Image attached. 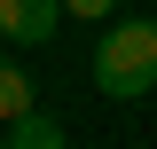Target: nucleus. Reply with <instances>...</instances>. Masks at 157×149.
<instances>
[{"instance_id": "3", "label": "nucleus", "mask_w": 157, "mask_h": 149, "mask_svg": "<svg viewBox=\"0 0 157 149\" xmlns=\"http://www.w3.org/2000/svg\"><path fill=\"white\" fill-rule=\"evenodd\" d=\"M24 110H39V102H32V71L0 55V126H16Z\"/></svg>"}, {"instance_id": "1", "label": "nucleus", "mask_w": 157, "mask_h": 149, "mask_svg": "<svg viewBox=\"0 0 157 149\" xmlns=\"http://www.w3.org/2000/svg\"><path fill=\"white\" fill-rule=\"evenodd\" d=\"M94 86L110 102H141L157 86V16H110L94 47Z\"/></svg>"}, {"instance_id": "5", "label": "nucleus", "mask_w": 157, "mask_h": 149, "mask_svg": "<svg viewBox=\"0 0 157 149\" xmlns=\"http://www.w3.org/2000/svg\"><path fill=\"white\" fill-rule=\"evenodd\" d=\"M110 8L118 0H63V16H78V24H110Z\"/></svg>"}, {"instance_id": "2", "label": "nucleus", "mask_w": 157, "mask_h": 149, "mask_svg": "<svg viewBox=\"0 0 157 149\" xmlns=\"http://www.w3.org/2000/svg\"><path fill=\"white\" fill-rule=\"evenodd\" d=\"M63 24V0H0V39L16 47H47Z\"/></svg>"}, {"instance_id": "4", "label": "nucleus", "mask_w": 157, "mask_h": 149, "mask_svg": "<svg viewBox=\"0 0 157 149\" xmlns=\"http://www.w3.org/2000/svg\"><path fill=\"white\" fill-rule=\"evenodd\" d=\"M8 149H63V126L39 118V110H24L16 126H8Z\"/></svg>"}]
</instances>
